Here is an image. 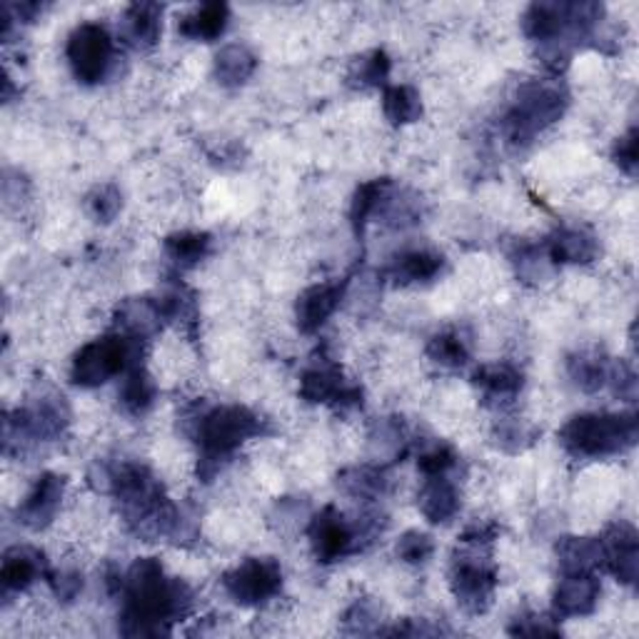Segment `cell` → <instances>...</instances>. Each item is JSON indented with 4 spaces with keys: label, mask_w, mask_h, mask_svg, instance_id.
I'll list each match as a JSON object with an SVG mask.
<instances>
[{
    "label": "cell",
    "mask_w": 639,
    "mask_h": 639,
    "mask_svg": "<svg viewBox=\"0 0 639 639\" xmlns=\"http://www.w3.org/2000/svg\"><path fill=\"white\" fill-rule=\"evenodd\" d=\"M390 190H392V180L390 178H375L362 182V186L355 190V198H352V206H350V222H352V230L362 236L365 228H368V222L378 216V210L388 202L390 198Z\"/></svg>",
    "instance_id": "obj_27"
},
{
    "label": "cell",
    "mask_w": 639,
    "mask_h": 639,
    "mask_svg": "<svg viewBox=\"0 0 639 639\" xmlns=\"http://www.w3.org/2000/svg\"><path fill=\"white\" fill-rule=\"evenodd\" d=\"M450 587L458 605L468 615H485L490 610L497 570L490 560V545L462 542V550L455 555Z\"/></svg>",
    "instance_id": "obj_6"
},
{
    "label": "cell",
    "mask_w": 639,
    "mask_h": 639,
    "mask_svg": "<svg viewBox=\"0 0 639 639\" xmlns=\"http://www.w3.org/2000/svg\"><path fill=\"white\" fill-rule=\"evenodd\" d=\"M600 580L595 572H562V580L557 582L552 595L555 617L570 620V617H587L595 612L600 602Z\"/></svg>",
    "instance_id": "obj_14"
},
{
    "label": "cell",
    "mask_w": 639,
    "mask_h": 639,
    "mask_svg": "<svg viewBox=\"0 0 639 639\" xmlns=\"http://www.w3.org/2000/svg\"><path fill=\"white\" fill-rule=\"evenodd\" d=\"M162 322H166V318H162L160 302L150 298H130L120 302L116 310L118 332L130 335L140 342H148L156 332H160Z\"/></svg>",
    "instance_id": "obj_19"
},
{
    "label": "cell",
    "mask_w": 639,
    "mask_h": 639,
    "mask_svg": "<svg viewBox=\"0 0 639 639\" xmlns=\"http://www.w3.org/2000/svg\"><path fill=\"white\" fill-rule=\"evenodd\" d=\"M445 258L432 250H405L390 262V278L398 286H418V282H430L442 272Z\"/></svg>",
    "instance_id": "obj_20"
},
{
    "label": "cell",
    "mask_w": 639,
    "mask_h": 639,
    "mask_svg": "<svg viewBox=\"0 0 639 639\" xmlns=\"http://www.w3.org/2000/svg\"><path fill=\"white\" fill-rule=\"evenodd\" d=\"M428 358L442 368H462L470 360V348L458 332H438L428 342Z\"/></svg>",
    "instance_id": "obj_33"
},
{
    "label": "cell",
    "mask_w": 639,
    "mask_h": 639,
    "mask_svg": "<svg viewBox=\"0 0 639 639\" xmlns=\"http://www.w3.org/2000/svg\"><path fill=\"white\" fill-rule=\"evenodd\" d=\"M258 435H262V420L242 405H220L200 412L196 420V440L200 448L198 478L210 482L232 458V452Z\"/></svg>",
    "instance_id": "obj_2"
},
{
    "label": "cell",
    "mask_w": 639,
    "mask_h": 639,
    "mask_svg": "<svg viewBox=\"0 0 639 639\" xmlns=\"http://www.w3.org/2000/svg\"><path fill=\"white\" fill-rule=\"evenodd\" d=\"M86 208L90 212V218L96 222H113L118 218L120 208H123V196H120V190L116 186H98L90 196L86 198Z\"/></svg>",
    "instance_id": "obj_36"
},
{
    "label": "cell",
    "mask_w": 639,
    "mask_h": 639,
    "mask_svg": "<svg viewBox=\"0 0 639 639\" xmlns=\"http://www.w3.org/2000/svg\"><path fill=\"white\" fill-rule=\"evenodd\" d=\"M338 485L345 495H350L352 500L372 502L388 492L390 480L388 472L382 468H372V465H360V468L342 470L338 475Z\"/></svg>",
    "instance_id": "obj_28"
},
{
    "label": "cell",
    "mask_w": 639,
    "mask_h": 639,
    "mask_svg": "<svg viewBox=\"0 0 639 639\" xmlns=\"http://www.w3.org/2000/svg\"><path fill=\"white\" fill-rule=\"evenodd\" d=\"M435 552V542L430 535L420 530H410L400 537L398 542V557L408 565H422L428 562Z\"/></svg>",
    "instance_id": "obj_37"
},
{
    "label": "cell",
    "mask_w": 639,
    "mask_h": 639,
    "mask_svg": "<svg viewBox=\"0 0 639 639\" xmlns=\"http://www.w3.org/2000/svg\"><path fill=\"white\" fill-rule=\"evenodd\" d=\"M560 442L575 458H610V455L627 452L637 442V415H577L560 430Z\"/></svg>",
    "instance_id": "obj_3"
},
{
    "label": "cell",
    "mask_w": 639,
    "mask_h": 639,
    "mask_svg": "<svg viewBox=\"0 0 639 639\" xmlns=\"http://www.w3.org/2000/svg\"><path fill=\"white\" fill-rule=\"evenodd\" d=\"M300 398L312 405H332L338 410H352L362 405V390L345 380L342 370L330 360H320L302 372Z\"/></svg>",
    "instance_id": "obj_10"
},
{
    "label": "cell",
    "mask_w": 639,
    "mask_h": 639,
    "mask_svg": "<svg viewBox=\"0 0 639 639\" xmlns=\"http://www.w3.org/2000/svg\"><path fill=\"white\" fill-rule=\"evenodd\" d=\"M562 572H595L602 567L600 537H562L557 542Z\"/></svg>",
    "instance_id": "obj_26"
},
{
    "label": "cell",
    "mask_w": 639,
    "mask_h": 639,
    "mask_svg": "<svg viewBox=\"0 0 639 639\" xmlns=\"http://www.w3.org/2000/svg\"><path fill=\"white\" fill-rule=\"evenodd\" d=\"M515 266L517 276L527 282H542L545 278H550V256H547L545 248L537 246H520L515 252Z\"/></svg>",
    "instance_id": "obj_34"
},
{
    "label": "cell",
    "mask_w": 639,
    "mask_h": 639,
    "mask_svg": "<svg viewBox=\"0 0 639 639\" xmlns=\"http://www.w3.org/2000/svg\"><path fill=\"white\" fill-rule=\"evenodd\" d=\"M602 567L617 577V582L627 587L637 585L639 577V537L632 525H612L600 537Z\"/></svg>",
    "instance_id": "obj_13"
},
{
    "label": "cell",
    "mask_w": 639,
    "mask_h": 639,
    "mask_svg": "<svg viewBox=\"0 0 639 639\" xmlns=\"http://www.w3.org/2000/svg\"><path fill=\"white\" fill-rule=\"evenodd\" d=\"M230 20V8L226 3H206L188 16L180 18L178 30L182 38L198 40V43H212L226 33Z\"/></svg>",
    "instance_id": "obj_21"
},
{
    "label": "cell",
    "mask_w": 639,
    "mask_h": 639,
    "mask_svg": "<svg viewBox=\"0 0 639 639\" xmlns=\"http://www.w3.org/2000/svg\"><path fill=\"white\" fill-rule=\"evenodd\" d=\"M382 110L392 126L418 123L422 116V98L412 86H388L382 93Z\"/></svg>",
    "instance_id": "obj_31"
},
{
    "label": "cell",
    "mask_w": 639,
    "mask_h": 639,
    "mask_svg": "<svg viewBox=\"0 0 639 639\" xmlns=\"http://www.w3.org/2000/svg\"><path fill=\"white\" fill-rule=\"evenodd\" d=\"M123 615L120 632L128 637H158L170 635V625L178 622L192 610V590L168 577L156 557H140L128 575H123Z\"/></svg>",
    "instance_id": "obj_1"
},
{
    "label": "cell",
    "mask_w": 639,
    "mask_h": 639,
    "mask_svg": "<svg viewBox=\"0 0 639 639\" xmlns=\"http://www.w3.org/2000/svg\"><path fill=\"white\" fill-rule=\"evenodd\" d=\"M612 160H615V166L620 168L622 172H627L630 178L637 176V166H639L637 128H630L620 140H617L615 148H612Z\"/></svg>",
    "instance_id": "obj_39"
},
{
    "label": "cell",
    "mask_w": 639,
    "mask_h": 639,
    "mask_svg": "<svg viewBox=\"0 0 639 639\" xmlns=\"http://www.w3.org/2000/svg\"><path fill=\"white\" fill-rule=\"evenodd\" d=\"M475 385L485 392L487 400L512 402L517 395H520L525 378L510 362H492L482 365V368L475 372Z\"/></svg>",
    "instance_id": "obj_22"
},
{
    "label": "cell",
    "mask_w": 639,
    "mask_h": 639,
    "mask_svg": "<svg viewBox=\"0 0 639 639\" xmlns=\"http://www.w3.org/2000/svg\"><path fill=\"white\" fill-rule=\"evenodd\" d=\"M66 485L68 482L63 475L56 472L40 475L33 485V490H30L26 500L18 505L16 510L18 522L33 532L46 530V527L56 520L60 505H63Z\"/></svg>",
    "instance_id": "obj_12"
},
{
    "label": "cell",
    "mask_w": 639,
    "mask_h": 639,
    "mask_svg": "<svg viewBox=\"0 0 639 639\" xmlns=\"http://www.w3.org/2000/svg\"><path fill=\"white\" fill-rule=\"evenodd\" d=\"M510 635H530V637L560 635V627L552 625V620H547V617H540V615H520L512 620Z\"/></svg>",
    "instance_id": "obj_43"
},
{
    "label": "cell",
    "mask_w": 639,
    "mask_h": 639,
    "mask_svg": "<svg viewBox=\"0 0 639 639\" xmlns=\"http://www.w3.org/2000/svg\"><path fill=\"white\" fill-rule=\"evenodd\" d=\"M370 622H378V610L368 600H358L345 612V632L350 635H370L375 632Z\"/></svg>",
    "instance_id": "obj_40"
},
{
    "label": "cell",
    "mask_w": 639,
    "mask_h": 639,
    "mask_svg": "<svg viewBox=\"0 0 639 639\" xmlns=\"http://www.w3.org/2000/svg\"><path fill=\"white\" fill-rule=\"evenodd\" d=\"M308 537L312 555H316V560L322 565L338 562L342 557L360 550V540L355 527L345 520V515L332 505H328L325 510L312 517Z\"/></svg>",
    "instance_id": "obj_11"
},
{
    "label": "cell",
    "mask_w": 639,
    "mask_h": 639,
    "mask_svg": "<svg viewBox=\"0 0 639 639\" xmlns=\"http://www.w3.org/2000/svg\"><path fill=\"white\" fill-rule=\"evenodd\" d=\"M212 250V238L208 232H172L166 238V256L172 266L180 270H190L200 266L202 260L210 256Z\"/></svg>",
    "instance_id": "obj_29"
},
{
    "label": "cell",
    "mask_w": 639,
    "mask_h": 639,
    "mask_svg": "<svg viewBox=\"0 0 639 639\" xmlns=\"http://www.w3.org/2000/svg\"><path fill=\"white\" fill-rule=\"evenodd\" d=\"M258 68V58L248 46L232 43L220 48V53L216 56V80L222 88H240L246 86Z\"/></svg>",
    "instance_id": "obj_24"
},
{
    "label": "cell",
    "mask_w": 639,
    "mask_h": 639,
    "mask_svg": "<svg viewBox=\"0 0 639 639\" xmlns=\"http://www.w3.org/2000/svg\"><path fill=\"white\" fill-rule=\"evenodd\" d=\"M612 360L600 350H580L567 360V372L582 392H600L610 380Z\"/></svg>",
    "instance_id": "obj_25"
},
{
    "label": "cell",
    "mask_w": 639,
    "mask_h": 639,
    "mask_svg": "<svg viewBox=\"0 0 639 639\" xmlns=\"http://www.w3.org/2000/svg\"><path fill=\"white\" fill-rule=\"evenodd\" d=\"M570 93L557 80H532L520 88L515 103L505 116V133L517 146L532 143L535 136L565 116Z\"/></svg>",
    "instance_id": "obj_4"
},
{
    "label": "cell",
    "mask_w": 639,
    "mask_h": 639,
    "mask_svg": "<svg viewBox=\"0 0 639 639\" xmlns=\"http://www.w3.org/2000/svg\"><path fill=\"white\" fill-rule=\"evenodd\" d=\"M537 435H540L537 432V428H532V425H527L525 420H517V418L500 420V425L495 428V440L507 452L527 450L537 440Z\"/></svg>",
    "instance_id": "obj_35"
},
{
    "label": "cell",
    "mask_w": 639,
    "mask_h": 639,
    "mask_svg": "<svg viewBox=\"0 0 639 639\" xmlns=\"http://www.w3.org/2000/svg\"><path fill=\"white\" fill-rule=\"evenodd\" d=\"M162 33V8L158 3H136L123 16V36L136 48H153Z\"/></svg>",
    "instance_id": "obj_23"
},
{
    "label": "cell",
    "mask_w": 639,
    "mask_h": 639,
    "mask_svg": "<svg viewBox=\"0 0 639 639\" xmlns=\"http://www.w3.org/2000/svg\"><path fill=\"white\" fill-rule=\"evenodd\" d=\"M460 490L448 480V475H435L422 482L418 492V507L425 520L432 525H448L460 512Z\"/></svg>",
    "instance_id": "obj_17"
},
{
    "label": "cell",
    "mask_w": 639,
    "mask_h": 639,
    "mask_svg": "<svg viewBox=\"0 0 639 639\" xmlns=\"http://www.w3.org/2000/svg\"><path fill=\"white\" fill-rule=\"evenodd\" d=\"M120 405H123V410L128 415H133V418H140V415H146L150 408H153V402L158 398V388H156V380L150 378V372L143 368V365H138V368L128 370L126 372V380L120 385Z\"/></svg>",
    "instance_id": "obj_30"
},
{
    "label": "cell",
    "mask_w": 639,
    "mask_h": 639,
    "mask_svg": "<svg viewBox=\"0 0 639 639\" xmlns=\"http://www.w3.org/2000/svg\"><path fill=\"white\" fill-rule=\"evenodd\" d=\"M66 58L78 83L96 86L100 80H106L110 68H113L116 58L113 36H110L108 28L100 23L78 26L68 38Z\"/></svg>",
    "instance_id": "obj_7"
},
{
    "label": "cell",
    "mask_w": 639,
    "mask_h": 639,
    "mask_svg": "<svg viewBox=\"0 0 639 639\" xmlns=\"http://www.w3.org/2000/svg\"><path fill=\"white\" fill-rule=\"evenodd\" d=\"M70 422V408L63 395H46L30 408L18 410L13 418L6 420V448L20 440H56L66 432Z\"/></svg>",
    "instance_id": "obj_8"
},
{
    "label": "cell",
    "mask_w": 639,
    "mask_h": 639,
    "mask_svg": "<svg viewBox=\"0 0 639 639\" xmlns=\"http://www.w3.org/2000/svg\"><path fill=\"white\" fill-rule=\"evenodd\" d=\"M43 575H48L46 557L33 547H10L3 555L0 582H3L6 592H26Z\"/></svg>",
    "instance_id": "obj_18"
},
{
    "label": "cell",
    "mask_w": 639,
    "mask_h": 639,
    "mask_svg": "<svg viewBox=\"0 0 639 639\" xmlns=\"http://www.w3.org/2000/svg\"><path fill=\"white\" fill-rule=\"evenodd\" d=\"M547 256L557 266H590L600 256V240L587 228H557L545 242Z\"/></svg>",
    "instance_id": "obj_16"
},
{
    "label": "cell",
    "mask_w": 639,
    "mask_h": 639,
    "mask_svg": "<svg viewBox=\"0 0 639 639\" xmlns=\"http://www.w3.org/2000/svg\"><path fill=\"white\" fill-rule=\"evenodd\" d=\"M390 70H392L390 56L378 48L352 60L348 80L355 88H380V86L388 88Z\"/></svg>",
    "instance_id": "obj_32"
},
{
    "label": "cell",
    "mask_w": 639,
    "mask_h": 639,
    "mask_svg": "<svg viewBox=\"0 0 639 639\" xmlns=\"http://www.w3.org/2000/svg\"><path fill=\"white\" fill-rule=\"evenodd\" d=\"M48 582H50V590L56 592V597L60 602H73L76 597L83 592V575L78 572H48Z\"/></svg>",
    "instance_id": "obj_41"
},
{
    "label": "cell",
    "mask_w": 639,
    "mask_h": 639,
    "mask_svg": "<svg viewBox=\"0 0 639 639\" xmlns=\"http://www.w3.org/2000/svg\"><path fill=\"white\" fill-rule=\"evenodd\" d=\"M345 288H348V280L320 282V286H312L306 292H300V298L296 302V320L300 332L306 335L318 332L322 325L328 322L332 312L340 308Z\"/></svg>",
    "instance_id": "obj_15"
},
{
    "label": "cell",
    "mask_w": 639,
    "mask_h": 639,
    "mask_svg": "<svg viewBox=\"0 0 639 639\" xmlns=\"http://www.w3.org/2000/svg\"><path fill=\"white\" fill-rule=\"evenodd\" d=\"M140 355H143V342L130 338V335H103L76 352L73 365H70V380L78 388H100L116 375H126L128 370L138 368Z\"/></svg>",
    "instance_id": "obj_5"
},
{
    "label": "cell",
    "mask_w": 639,
    "mask_h": 639,
    "mask_svg": "<svg viewBox=\"0 0 639 639\" xmlns=\"http://www.w3.org/2000/svg\"><path fill=\"white\" fill-rule=\"evenodd\" d=\"M455 465H458V455L450 445H432L430 450H425L418 460V468L425 478H435V475H448Z\"/></svg>",
    "instance_id": "obj_38"
},
{
    "label": "cell",
    "mask_w": 639,
    "mask_h": 639,
    "mask_svg": "<svg viewBox=\"0 0 639 639\" xmlns=\"http://www.w3.org/2000/svg\"><path fill=\"white\" fill-rule=\"evenodd\" d=\"M607 385H612V390L620 395L625 400H635L637 395V375L630 368V365H625L622 360H612V368H610V380Z\"/></svg>",
    "instance_id": "obj_42"
},
{
    "label": "cell",
    "mask_w": 639,
    "mask_h": 639,
    "mask_svg": "<svg viewBox=\"0 0 639 639\" xmlns=\"http://www.w3.org/2000/svg\"><path fill=\"white\" fill-rule=\"evenodd\" d=\"M226 592L242 607H260L282 590V570L270 557H250L222 575Z\"/></svg>",
    "instance_id": "obj_9"
}]
</instances>
